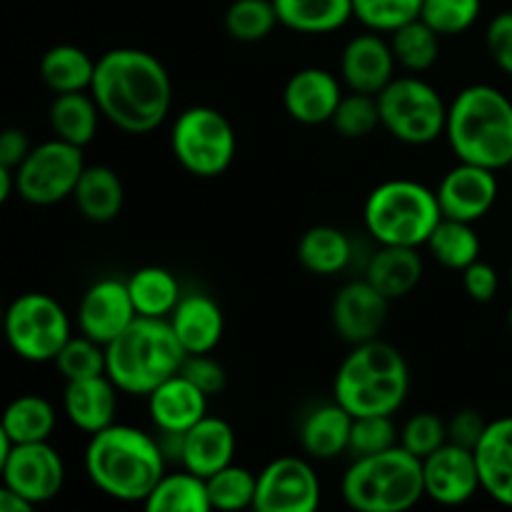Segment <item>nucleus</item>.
Here are the masks:
<instances>
[{
    "label": "nucleus",
    "instance_id": "obj_22",
    "mask_svg": "<svg viewBox=\"0 0 512 512\" xmlns=\"http://www.w3.org/2000/svg\"><path fill=\"white\" fill-rule=\"evenodd\" d=\"M118 385L108 375L68 380L63 390V413L80 433H100L115 423L118 413Z\"/></svg>",
    "mask_w": 512,
    "mask_h": 512
},
{
    "label": "nucleus",
    "instance_id": "obj_2",
    "mask_svg": "<svg viewBox=\"0 0 512 512\" xmlns=\"http://www.w3.org/2000/svg\"><path fill=\"white\" fill-rule=\"evenodd\" d=\"M85 473L95 490L118 503H145L168 470L160 440L133 425H108L85 445Z\"/></svg>",
    "mask_w": 512,
    "mask_h": 512
},
{
    "label": "nucleus",
    "instance_id": "obj_19",
    "mask_svg": "<svg viewBox=\"0 0 512 512\" xmlns=\"http://www.w3.org/2000/svg\"><path fill=\"white\" fill-rule=\"evenodd\" d=\"M343 85L325 68H300L283 88L285 113L300 125L330 123L343 100Z\"/></svg>",
    "mask_w": 512,
    "mask_h": 512
},
{
    "label": "nucleus",
    "instance_id": "obj_49",
    "mask_svg": "<svg viewBox=\"0 0 512 512\" xmlns=\"http://www.w3.org/2000/svg\"><path fill=\"white\" fill-rule=\"evenodd\" d=\"M30 148H33V145H30L25 130L8 128L0 135V165L18 170V165L28 158Z\"/></svg>",
    "mask_w": 512,
    "mask_h": 512
},
{
    "label": "nucleus",
    "instance_id": "obj_6",
    "mask_svg": "<svg viewBox=\"0 0 512 512\" xmlns=\"http://www.w3.org/2000/svg\"><path fill=\"white\" fill-rule=\"evenodd\" d=\"M345 505L358 512H405L425 498L423 460L395 445L355 458L340 480Z\"/></svg>",
    "mask_w": 512,
    "mask_h": 512
},
{
    "label": "nucleus",
    "instance_id": "obj_1",
    "mask_svg": "<svg viewBox=\"0 0 512 512\" xmlns=\"http://www.w3.org/2000/svg\"><path fill=\"white\" fill-rule=\"evenodd\" d=\"M90 93L110 125L123 133L145 135L168 118L173 80L148 50L113 48L95 63Z\"/></svg>",
    "mask_w": 512,
    "mask_h": 512
},
{
    "label": "nucleus",
    "instance_id": "obj_11",
    "mask_svg": "<svg viewBox=\"0 0 512 512\" xmlns=\"http://www.w3.org/2000/svg\"><path fill=\"white\" fill-rule=\"evenodd\" d=\"M85 170L83 148L53 138L33 145L28 158L15 170L18 190L15 193L30 205H55L73 198L75 185Z\"/></svg>",
    "mask_w": 512,
    "mask_h": 512
},
{
    "label": "nucleus",
    "instance_id": "obj_18",
    "mask_svg": "<svg viewBox=\"0 0 512 512\" xmlns=\"http://www.w3.org/2000/svg\"><path fill=\"white\" fill-rule=\"evenodd\" d=\"M393 45L380 33H360L345 43L340 53V80L355 93L378 95L395 78Z\"/></svg>",
    "mask_w": 512,
    "mask_h": 512
},
{
    "label": "nucleus",
    "instance_id": "obj_52",
    "mask_svg": "<svg viewBox=\"0 0 512 512\" xmlns=\"http://www.w3.org/2000/svg\"><path fill=\"white\" fill-rule=\"evenodd\" d=\"M508 328H510V333H512V308H510V313H508Z\"/></svg>",
    "mask_w": 512,
    "mask_h": 512
},
{
    "label": "nucleus",
    "instance_id": "obj_14",
    "mask_svg": "<svg viewBox=\"0 0 512 512\" xmlns=\"http://www.w3.org/2000/svg\"><path fill=\"white\" fill-rule=\"evenodd\" d=\"M495 173L498 170L458 160V165H453L435 188L443 218L463 220V223L483 220L493 210L500 193V183Z\"/></svg>",
    "mask_w": 512,
    "mask_h": 512
},
{
    "label": "nucleus",
    "instance_id": "obj_20",
    "mask_svg": "<svg viewBox=\"0 0 512 512\" xmlns=\"http://www.w3.org/2000/svg\"><path fill=\"white\" fill-rule=\"evenodd\" d=\"M208 400L210 395L178 373L148 395V415L158 433H188L208 415Z\"/></svg>",
    "mask_w": 512,
    "mask_h": 512
},
{
    "label": "nucleus",
    "instance_id": "obj_24",
    "mask_svg": "<svg viewBox=\"0 0 512 512\" xmlns=\"http://www.w3.org/2000/svg\"><path fill=\"white\" fill-rule=\"evenodd\" d=\"M483 493L495 503L512 508V415L490 420L475 445Z\"/></svg>",
    "mask_w": 512,
    "mask_h": 512
},
{
    "label": "nucleus",
    "instance_id": "obj_53",
    "mask_svg": "<svg viewBox=\"0 0 512 512\" xmlns=\"http://www.w3.org/2000/svg\"><path fill=\"white\" fill-rule=\"evenodd\" d=\"M510 285H512V263H510Z\"/></svg>",
    "mask_w": 512,
    "mask_h": 512
},
{
    "label": "nucleus",
    "instance_id": "obj_43",
    "mask_svg": "<svg viewBox=\"0 0 512 512\" xmlns=\"http://www.w3.org/2000/svg\"><path fill=\"white\" fill-rule=\"evenodd\" d=\"M395 445H400V433L393 423V415H360L353 420L348 448L353 458L383 453Z\"/></svg>",
    "mask_w": 512,
    "mask_h": 512
},
{
    "label": "nucleus",
    "instance_id": "obj_39",
    "mask_svg": "<svg viewBox=\"0 0 512 512\" xmlns=\"http://www.w3.org/2000/svg\"><path fill=\"white\" fill-rule=\"evenodd\" d=\"M330 125H333L340 138L348 140H360L373 135L375 130L383 128V123H380L378 95L355 93V90L345 93Z\"/></svg>",
    "mask_w": 512,
    "mask_h": 512
},
{
    "label": "nucleus",
    "instance_id": "obj_13",
    "mask_svg": "<svg viewBox=\"0 0 512 512\" xmlns=\"http://www.w3.org/2000/svg\"><path fill=\"white\" fill-rule=\"evenodd\" d=\"M5 488L23 495L28 503L45 505L60 495L65 485V463L58 450L43 443H20L0 463Z\"/></svg>",
    "mask_w": 512,
    "mask_h": 512
},
{
    "label": "nucleus",
    "instance_id": "obj_32",
    "mask_svg": "<svg viewBox=\"0 0 512 512\" xmlns=\"http://www.w3.org/2000/svg\"><path fill=\"white\" fill-rule=\"evenodd\" d=\"M125 283H128L135 310L143 318H170L175 305L183 298L178 278L160 265L138 268Z\"/></svg>",
    "mask_w": 512,
    "mask_h": 512
},
{
    "label": "nucleus",
    "instance_id": "obj_44",
    "mask_svg": "<svg viewBox=\"0 0 512 512\" xmlns=\"http://www.w3.org/2000/svg\"><path fill=\"white\" fill-rule=\"evenodd\" d=\"M448 443V420L435 413H415L400 428V445L415 458H428Z\"/></svg>",
    "mask_w": 512,
    "mask_h": 512
},
{
    "label": "nucleus",
    "instance_id": "obj_26",
    "mask_svg": "<svg viewBox=\"0 0 512 512\" xmlns=\"http://www.w3.org/2000/svg\"><path fill=\"white\" fill-rule=\"evenodd\" d=\"M353 420L338 400L310 410L300 425V445L305 455L313 460H335L348 453Z\"/></svg>",
    "mask_w": 512,
    "mask_h": 512
},
{
    "label": "nucleus",
    "instance_id": "obj_28",
    "mask_svg": "<svg viewBox=\"0 0 512 512\" xmlns=\"http://www.w3.org/2000/svg\"><path fill=\"white\" fill-rule=\"evenodd\" d=\"M283 28L303 35H328L353 18V0H273Z\"/></svg>",
    "mask_w": 512,
    "mask_h": 512
},
{
    "label": "nucleus",
    "instance_id": "obj_29",
    "mask_svg": "<svg viewBox=\"0 0 512 512\" xmlns=\"http://www.w3.org/2000/svg\"><path fill=\"white\" fill-rule=\"evenodd\" d=\"M48 118L55 138L78 145V148H85L88 143H93L103 113H100L93 93L90 90H80V93L55 95L53 103H50Z\"/></svg>",
    "mask_w": 512,
    "mask_h": 512
},
{
    "label": "nucleus",
    "instance_id": "obj_48",
    "mask_svg": "<svg viewBox=\"0 0 512 512\" xmlns=\"http://www.w3.org/2000/svg\"><path fill=\"white\" fill-rule=\"evenodd\" d=\"M485 428H488V420H485L478 410H458V413L448 420V440L455 445H463V448L475 450V445L483 438Z\"/></svg>",
    "mask_w": 512,
    "mask_h": 512
},
{
    "label": "nucleus",
    "instance_id": "obj_35",
    "mask_svg": "<svg viewBox=\"0 0 512 512\" xmlns=\"http://www.w3.org/2000/svg\"><path fill=\"white\" fill-rule=\"evenodd\" d=\"M55 408L40 395H20L5 408L3 430L10 435L15 445L20 443H43L55 430Z\"/></svg>",
    "mask_w": 512,
    "mask_h": 512
},
{
    "label": "nucleus",
    "instance_id": "obj_15",
    "mask_svg": "<svg viewBox=\"0 0 512 512\" xmlns=\"http://www.w3.org/2000/svg\"><path fill=\"white\" fill-rule=\"evenodd\" d=\"M423 480L425 498L438 505H448V508L465 505L483 490L475 450L455 445L450 440L443 448L423 458Z\"/></svg>",
    "mask_w": 512,
    "mask_h": 512
},
{
    "label": "nucleus",
    "instance_id": "obj_47",
    "mask_svg": "<svg viewBox=\"0 0 512 512\" xmlns=\"http://www.w3.org/2000/svg\"><path fill=\"white\" fill-rule=\"evenodd\" d=\"M460 275H463V288L470 300H475V303H490V300H495L500 288V275L493 265L485 263V260H475Z\"/></svg>",
    "mask_w": 512,
    "mask_h": 512
},
{
    "label": "nucleus",
    "instance_id": "obj_45",
    "mask_svg": "<svg viewBox=\"0 0 512 512\" xmlns=\"http://www.w3.org/2000/svg\"><path fill=\"white\" fill-rule=\"evenodd\" d=\"M180 373L190 380V383L198 385L205 395H218L223 393L225 383H228V375H225V368L215 358H210V353L203 355H188L180 368Z\"/></svg>",
    "mask_w": 512,
    "mask_h": 512
},
{
    "label": "nucleus",
    "instance_id": "obj_27",
    "mask_svg": "<svg viewBox=\"0 0 512 512\" xmlns=\"http://www.w3.org/2000/svg\"><path fill=\"white\" fill-rule=\"evenodd\" d=\"M80 215L90 223H110L125 205V185L108 165H85L73 193Z\"/></svg>",
    "mask_w": 512,
    "mask_h": 512
},
{
    "label": "nucleus",
    "instance_id": "obj_31",
    "mask_svg": "<svg viewBox=\"0 0 512 512\" xmlns=\"http://www.w3.org/2000/svg\"><path fill=\"white\" fill-rule=\"evenodd\" d=\"M353 258V243L348 235L333 225H315L298 240V260L308 273L330 278L343 273Z\"/></svg>",
    "mask_w": 512,
    "mask_h": 512
},
{
    "label": "nucleus",
    "instance_id": "obj_50",
    "mask_svg": "<svg viewBox=\"0 0 512 512\" xmlns=\"http://www.w3.org/2000/svg\"><path fill=\"white\" fill-rule=\"evenodd\" d=\"M35 505L28 503L23 495H18L15 490L10 488H0V512H30Z\"/></svg>",
    "mask_w": 512,
    "mask_h": 512
},
{
    "label": "nucleus",
    "instance_id": "obj_10",
    "mask_svg": "<svg viewBox=\"0 0 512 512\" xmlns=\"http://www.w3.org/2000/svg\"><path fill=\"white\" fill-rule=\"evenodd\" d=\"M5 338L10 350L28 363H50L73 338L63 305L48 293H23L8 305Z\"/></svg>",
    "mask_w": 512,
    "mask_h": 512
},
{
    "label": "nucleus",
    "instance_id": "obj_7",
    "mask_svg": "<svg viewBox=\"0 0 512 512\" xmlns=\"http://www.w3.org/2000/svg\"><path fill=\"white\" fill-rule=\"evenodd\" d=\"M443 220L438 195L410 178L375 185L363 205V223L378 245L423 248Z\"/></svg>",
    "mask_w": 512,
    "mask_h": 512
},
{
    "label": "nucleus",
    "instance_id": "obj_5",
    "mask_svg": "<svg viewBox=\"0 0 512 512\" xmlns=\"http://www.w3.org/2000/svg\"><path fill=\"white\" fill-rule=\"evenodd\" d=\"M188 353L168 318H138L105 345V375L125 395L148 398L160 383L180 373Z\"/></svg>",
    "mask_w": 512,
    "mask_h": 512
},
{
    "label": "nucleus",
    "instance_id": "obj_42",
    "mask_svg": "<svg viewBox=\"0 0 512 512\" xmlns=\"http://www.w3.org/2000/svg\"><path fill=\"white\" fill-rule=\"evenodd\" d=\"M53 363L65 378V383L105 375V345L80 333V338H70L63 345V350H60Z\"/></svg>",
    "mask_w": 512,
    "mask_h": 512
},
{
    "label": "nucleus",
    "instance_id": "obj_37",
    "mask_svg": "<svg viewBox=\"0 0 512 512\" xmlns=\"http://www.w3.org/2000/svg\"><path fill=\"white\" fill-rule=\"evenodd\" d=\"M278 23V10L273 0H233L225 10V30L238 43L265 40Z\"/></svg>",
    "mask_w": 512,
    "mask_h": 512
},
{
    "label": "nucleus",
    "instance_id": "obj_34",
    "mask_svg": "<svg viewBox=\"0 0 512 512\" xmlns=\"http://www.w3.org/2000/svg\"><path fill=\"white\" fill-rule=\"evenodd\" d=\"M425 248L433 255L435 263H440L448 270H455V273H463L470 263L480 260V248L483 245H480L473 223L443 218L428 238Z\"/></svg>",
    "mask_w": 512,
    "mask_h": 512
},
{
    "label": "nucleus",
    "instance_id": "obj_41",
    "mask_svg": "<svg viewBox=\"0 0 512 512\" xmlns=\"http://www.w3.org/2000/svg\"><path fill=\"white\" fill-rule=\"evenodd\" d=\"M480 13H483V0H423L420 18L440 38H453L473 28Z\"/></svg>",
    "mask_w": 512,
    "mask_h": 512
},
{
    "label": "nucleus",
    "instance_id": "obj_8",
    "mask_svg": "<svg viewBox=\"0 0 512 512\" xmlns=\"http://www.w3.org/2000/svg\"><path fill=\"white\" fill-rule=\"evenodd\" d=\"M170 150L185 173L195 178H218L233 165L238 135L233 123L210 105H193L175 118Z\"/></svg>",
    "mask_w": 512,
    "mask_h": 512
},
{
    "label": "nucleus",
    "instance_id": "obj_40",
    "mask_svg": "<svg viewBox=\"0 0 512 512\" xmlns=\"http://www.w3.org/2000/svg\"><path fill=\"white\" fill-rule=\"evenodd\" d=\"M423 0H353V18L373 33H395L420 18Z\"/></svg>",
    "mask_w": 512,
    "mask_h": 512
},
{
    "label": "nucleus",
    "instance_id": "obj_21",
    "mask_svg": "<svg viewBox=\"0 0 512 512\" xmlns=\"http://www.w3.org/2000/svg\"><path fill=\"white\" fill-rule=\"evenodd\" d=\"M170 328L188 355L213 353L225 333V315L218 300L205 293H188L170 313Z\"/></svg>",
    "mask_w": 512,
    "mask_h": 512
},
{
    "label": "nucleus",
    "instance_id": "obj_3",
    "mask_svg": "<svg viewBox=\"0 0 512 512\" xmlns=\"http://www.w3.org/2000/svg\"><path fill=\"white\" fill-rule=\"evenodd\" d=\"M445 140L463 163L503 170L512 165V98L488 83L460 90L448 105Z\"/></svg>",
    "mask_w": 512,
    "mask_h": 512
},
{
    "label": "nucleus",
    "instance_id": "obj_46",
    "mask_svg": "<svg viewBox=\"0 0 512 512\" xmlns=\"http://www.w3.org/2000/svg\"><path fill=\"white\" fill-rule=\"evenodd\" d=\"M485 48L493 63L512 78V10L498 13L485 28Z\"/></svg>",
    "mask_w": 512,
    "mask_h": 512
},
{
    "label": "nucleus",
    "instance_id": "obj_33",
    "mask_svg": "<svg viewBox=\"0 0 512 512\" xmlns=\"http://www.w3.org/2000/svg\"><path fill=\"white\" fill-rule=\"evenodd\" d=\"M145 510L150 512H210L208 480L190 473L188 468L165 473L145 498Z\"/></svg>",
    "mask_w": 512,
    "mask_h": 512
},
{
    "label": "nucleus",
    "instance_id": "obj_23",
    "mask_svg": "<svg viewBox=\"0 0 512 512\" xmlns=\"http://www.w3.org/2000/svg\"><path fill=\"white\" fill-rule=\"evenodd\" d=\"M235 445H238V440H235V430L230 428L228 420L205 415L188 433H183L180 465L208 480L210 475L233 463Z\"/></svg>",
    "mask_w": 512,
    "mask_h": 512
},
{
    "label": "nucleus",
    "instance_id": "obj_36",
    "mask_svg": "<svg viewBox=\"0 0 512 512\" xmlns=\"http://www.w3.org/2000/svg\"><path fill=\"white\" fill-rule=\"evenodd\" d=\"M440 35L425 23L423 18H415L390 33V45H393L395 60L408 73L420 75L433 68L440 58Z\"/></svg>",
    "mask_w": 512,
    "mask_h": 512
},
{
    "label": "nucleus",
    "instance_id": "obj_17",
    "mask_svg": "<svg viewBox=\"0 0 512 512\" xmlns=\"http://www.w3.org/2000/svg\"><path fill=\"white\" fill-rule=\"evenodd\" d=\"M138 318L125 280H95L78 303V328L88 338L108 345Z\"/></svg>",
    "mask_w": 512,
    "mask_h": 512
},
{
    "label": "nucleus",
    "instance_id": "obj_9",
    "mask_svg": "<svg viewBox=\"0 0 512 512\" xmlns=\"http://www.w3.org/2000/svg\"><path fill=\"white\" fill-rule=\"evenodd\" d=\"M380 123L390 138L405 145H430L445 135L448 103L420 75L393 78L378 93Z\"/></svg>",
    "mask_w": 512,
    "mask_h": 512
},
{
    "label": "nucleus",
    "instance_id": "obj_12",
    "mask_svg": "<svg viewBox=\"0 0 512 512\" xmlns=\"http://www.w3.org/2000/svg\"><path fill=\"white\" fill-rule=\"evenodd\" d=\"M320 478L313 465L298 455H283L258 473V512H313L320 505Z\"/></svg>",
    "mask_w": 512,
    "mask_h": 512
},
{
    "label": "nucleus",
    "instance_id": "obj_16",
    "mask_svg": "<svg viewBox=\"0 0 512 512\" xmlns=\"http://www.w3.org/2000/svg\"><path fill=\"white\" fill-rule=\"evenodd\" d=\"M390 300L370 280H350L335 293L330 305L333 328L345 343L358 345L380 338L388 323Z\"/></svg>",
    "mask_w": 512,
    "mask_h": 512
},
{
    "label": "nucleus",
    "instance_id": "obj_4",
    "mask_svg": "<svg viewBox=\"0 0 512 512\" xmlns=\"http://www.w3.org/2000/svg\"><path fill=\"white\" fill-rule=\"evenodd\" d=\"M410 393V368L395 345L375 338L353 345L333 378V400L353 418L395 415Z\"/></svg>",
    "mask_w": 512,
    "mask_h": 512
},
{
    "label": "nucleus",
    "instance_id": "obj_38",
    "mask_svg": "<svg viewBox=\"0 0 512 512\" xmlns=\"http://www.w3.org/2000/svg\"><path fill=\"white\" fill-rule=\"evenodd\" d=\"M258 475L230 463L208 478V498L213 510H245L255 505Z\"/></svg>",
    "mask_w": 512,
    "mask_h": 512
},
{
    "label": "nucleus",
    "instance_id": "obj_54",
    "mask_svg": "<svg viewBox=\"0 0 512 512\" xmlns=\"http://www.w3.org/2000/svg\"><path fill=\"white\" fill-rule=\"evenodd\" d=\"M510 168H512V165H510Z\"/></svg>",
    "mask_w": 512,
    "mask_h": 512
},
{
    "label": "nucleus",
    "instance_id": "obj_51",
    "mask_svg": "<svg viewBox=\"0 0 512 512\" xmlns=\"http://www.w3.org/2000/svg\"><path fill=\"white\" fill-rule=\"evenodd\" d=\"M13 190H18V180H15V170L0 165V203L13 195Z\"/></svg>",
    "mask_w": 512,
    "mask_h": 512
},
{
    "label": "nucleus",
    "instance_id": "obj_30",
    "mask_svg": "<svg viewBox=\"0 0 512 512\" xmlns=\"http://www.w3.org/2000/svg\"><path fill=\"white\" fill-rule=\"evenodd\" d=\"M95 63L98 60L90 58L83 48L70 43L53 45L43 53L38 65L40 80L45 88L58 93H80V90H90L95 78Z\"/></svg>",
    "mask_w": 512,
    "mask_h": 512
},
{
    "label": "nucleus",
    "instance_id": "obj_25",
    "mask_svg": "<svg viewBox=\"0 0 512 512\" xmlns=\"http://www.w3.org/2000/svg\"><path fill=\"white\" fill-rule=\"evenodd\" d=\"M425 273L420 248L380 245L365 265V280L375 285L388 300L405 298L420 285Z\"/></svg>",
    "mask_w": 512,
    "mask_h": 512
}]
</instances>
